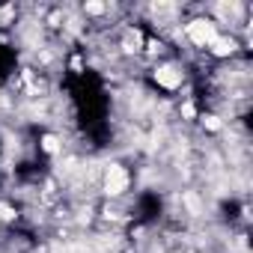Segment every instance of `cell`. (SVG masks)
Returning <instances> with one entry per match:
<instances>
[{
  "label": "cell",
  "mask_w": 253,
  "mask_h": 253,
  "mask_svg": "<svg viewBox=\"0 0 253 253\" xmlns=\"http://www.w3.org/2000/svg\"><path fill=\"white\" fill-rule=\"evenodd\" d=\"M125 188H128V173H125L119 164H110V167H107V173H104V194L119 197Z\"/></svg>",
  "instance_id": "cell-2"
},
{
  "label": "cell",
  "mask_w": 253,
  "mask_h": 253,
  "mask_svg": "<svg viewBox=\"0 0 253 253\" xmlns=\"http://www.w3.org/2000/svg\"><path fill=\"white\" fill-rule=\"evenodd\" d=\"M188 39H191V42H197V45H211V42L217 39V30H214V24H211V21L197 18V21H191V24H188Z\"/></svg>",
  "instance_id": "cell-1"
},
{
  "label": "cell",
  "mask_w": 253,
  "mask_h": 253,
  "mask_svg": "<svg viewBox=\"0 0 253 253\" xmlns=\"http://www.w3.org/2000/svg\"><path fill=\"white\" fill-rule=\"evenodd\" d=\"M203 122H206V128H211V131H220V119H217V116H206Z\"/></svg>",
  "instance_id": "cell-7"
},
{
  "label": "cell",
  "mask_w": 253,
  "mask_h": 253,
  "mask_svg": "<svg viewBox=\"0 0 253 253\" xmlns=\"http://www.w3.org/2000/svg\"><path fill=\"white\" fill-rule=\"evenodd\" d=\"M182 113H185V116H194L197 110H194V104H185V107H182Z\"/></svg>",
  "instance_id": "cell-11"
},
{
  "label": "cell",
  "mask_w": 253,
  "mask_h": 253,
  "mask_svg": "<svg viewBox=\"0 0 253 253\" xmlns=\"http://www.w3.org/2000/svg\"><path fill=\"white\" fill-rule=\"evenodd\" d=\"M86 12L89 15H101L104 12V3H86Z\"/></svg>",
  "instance_id": "cell-8"
},
{
  "label": "cell",
  "mask_w": 253,
  "mask_h": 253,
  "mask_svg": "<svg viewBox=\"0 0 253 253\" xmlns=\"http://www.w3.org/2000/svg\"><path fill=\"white\" fill-rule=\"evenodd\" d=\"M209 48H211V51H214L217 57H229V54L235 51V42H232V39H220V36H217V39H214V42H211Z\"/></svg>",
  "instance_id": "cell-4"
},
{
  "label": "cell",
  "mask_w": 253,
  "mask_h": 253,
  "mask_svg": "<svg viewBox=\"0 0 253 253\" xmlns=\"http://www.w3.org/2000/svg\"><path fill=\"white\" fill-rule=\"evenodd\" d=\"M185 203H188V209H191L194 214L200 211V203H197V197H191V194H188V197H185Z\"/></svg>",
  "instance_id": "cell-9"
},
{
  "label": "cell",
  "mask_w": 253,
  "mask_h": 253,
  "mask_svg": "<svg viewBox=\"0 0 253 253\" xmlns=\"http://www.w3.org/2000/svg\"><path fill=\"white\" fill-rule=\"evenodd\" d=\"M42 149H45V152H57V149H60V143H57V137H54V134H48V137L42 140Z\"/></svg>",
  "instance_id": "cell-5"
},
{
  "label": "cell",
  "mask_w": 253,
  "mask_h": 253,
  "mask_svg": "<svg viewBox=\"0 0 253 253\" xmlns=\"http://www.w3.org/2000/svg\"><path fill=\"white\" fill-rule=\"evenodd\" d=\"M125 48H128V51H137V48H140V33H131L128 39H125Z\"/></svg>",
  "instance_id": "cell-6"
},
{
  "label": "cell",
  "mask_w": 253,
  "mask_h": 253,
  "mask_svg": "<svg viewBox=\"0 0 253 253\" xmlns=\"http://www.w3.org/2000/svg\"><path fill=\"white\" fill-rule=\"evenodd\" d=\"M155 81H158L161 86H167V89H176V86H179V81H182V75H179L173 66H161V69L155 72Z\"/></svg>",
  "instance_id": "cell-3"
},
{
  "label": "cell",
  "mask_w": 253,
  "mask_h": 253,
  "mask_svg": "<svg viewBox=\"0 0 253 253\" xmlns=\"http://www.w3.org/2000/svg\"><path fill=\"white\" fill-rule=\"evenodd\" d=\"M15 214H12V209L9 206H0V220H12Z\"/></svg>",
  "instance_id": "cell-10"
}]
</instances>
